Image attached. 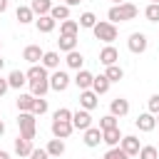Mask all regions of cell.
I'll use <instances>...</instances> for the list:
<instances>
[{"label": "cell", "mask_w": 159, "mask_h": 159, "mask_svg": "<svg viewBox=\"0 0 159 159\" xmlns=\"http://www.w3.org/2000/svg\"><path fill=\"white\" fill-rule=\"evenodd\" d=\"M55 25H57V22L52 20V15H40V17L35 20L37 32H45V35H47V32H52V30H55Z\"/></svg>", "instance_id": "44dd1931"}, {"label": "cell", "mask_w": 159, "mask_h": 159, "mask_svg": "<svg viewBox=\"0 0 159 159\" xmlns=\"http://www.w3.org/2000/svg\"><path fill=\"white\" fill-rule=\"evenodd\" d=\"M114 127H119V122H117V117H114V114H104V117L99 119V129H102V132L114 129Z\"/></svg>", "instance_id": "836d02e7"}, {"label": "cell", "mask_w": 159, "mask_h": 159, "mask_svg": "<svg viewBox=\"0 0 159 159\" xmlns=\"http://www.w3.org/2000/svg\"><path fill=\"white\" fill-rule=\"evenodd\" d=\"M0 159H12V157H10V152H2L0 149Z\"/></svg>", "instance_id": "f6af8a7d"}, {"label": "cell", "mask_w": 159, "mask_h": 159, "mask_svg": "<svg viewBox=\"0 0 159 159\" xmlns=\"http://www.w3.org/2000/svg\"><path fill=\"white\" fill-rule=\"evenodd\" d=\"M97 104H99V94H97V92H92V89H84V92H80V109H87V112H92Z\"/></svg>", "instance_id": "30bf717a"}, {"label": "cell", "mask_w": 159, "mask_h": 159, "mask_svg": "<svg viewBox=\"0 0 159 159\" xmlns=\"http://www.w3.org/2000/svg\"><path fill=\"white\" fill-rule=\"evenodd\" d=\"M77 32H80V22H77V20H65V22H60V35L77 37Z\"/></svg>", "instance_id": "f1b7e54d"}, {"label": "cell", "mask_w": 159, "mask_h": 159, "mask_svg": "<svg viewBox=\"0 0 159 159\" xmlns=\"http://www.w3.org/2000/svg\"><path fill=\"white\" fill-rule=\"evenodd\" d=\"M50 129H52V137H55V139H67V137L75 132L72 122H60V119H52Z\"/></svg>", "instance_id": "52a82bcc"}, {"label": "cell", "mask_w": 159, "mask_h": 159, "mask_svg": "<svg viewBox=\"0 0 159 159\" xmlns=\"http://www.w3.org/2000/svg\"><path fill=\"white\" fill-rule=\"evenodd\" d=\"M52 119H60V122H72V109H67V107H60V109L52 114Z\"/></svg>", "instance_id": "f35d334b"}, {"label": "cell", "mask_w": 159, "mask_h": 159, "mask_svg": "<svg viewBox=\"0 0 159 159\" xmlns=\"http://www.w3.org/2000/svg\"><path fill=\"white\" fill-rule=\"evenodd\" d=\"M144 17H147L149 22H159V5H157V2H149V5L144 7Z\"/></svg>", "instance_id": "e575fe53"}, {"label": "cell", "mask_w": 159, "mask_h": 159, "mask_svg": "<svg viewBox=\"0 0 159 159\" xmlns=\"http://www.w3.org/2000/svg\"><path fill=\"white\" fill-rule=\"evenodd\" d=\"M157 124H159V114H157Z\"/></svg>", "instance_id": "f907efd6"}, {"label": "cell", "mask_w": 159, "mask_h": 159, "mask_svg": "<svg viewBox=\"0 0 159 159\" xmlns=\"http://www.w3.org/2000/svg\"><path fill=\"white\" fill-rule=\"evenodd\" d=\"M127 47H129V52L142 55V52H147L149 40H147V35H144V32H132V35H129V40H127Z\"/></svg>", "instance_id": "5b68a950"}, {"label": "cell", "mask_w": 159, "mask_h": 159, "mask_svg": "<svg viewBox=\"0 0 159 159\" xmlns=\"http://www.w3.org/2000/svg\"><path fill=\"white\" fill-rule=\"evenodd\" d=\"M72 127L80 129V132H87V129L92 127V114H89L87 109H77V112H72Z\"/></svg>", "instance_id": "8992f818"}, {"label": "cell", "mask_w": 159, "mask_h": 159, "mask_svg": "<svg viewBox=\"0 0 159 159\" xmlns=\"http://www.w3.org/2000/svg\"><path fill=\"white\" fill-rule=\"evenodd\" d=\"M102 142H104L109 149H112V147H119V142H122V132H119V127L102 132Z\"/></svg>", "instance_id": "d6986e66"}, {"label": "cell", "mask_w": 159, "mask_h": 159, "mask_svg": "<svg viewBox=\"0 0 159 159\" xmlns=\"http://www.w3.org/2000/svg\"><path fill=\"white\" fill-rule=\"evenodd\" d=\"M80 2H82V0H65V5H67V7H75V5H80Z\"/></svg>", "instance_id": "7bdbcfd3"}, {"label": "cell", "mask_w": 159, "mask_h": 159, "mask_svg": "<svg viewBox=\"0 0 159 159\" xmlns=\"http://www.w3.org/2000/svg\"><path fill=\"white\" fill-rule=\"evenodd\" d=\"M30 159H50V154H47V149H32Z\"/></svg>", "instance_id": "60d3db41"}, {"label": "cell", "mask_w": 159, "mask_h": 159, "mask_svg": "<svg viewBox=\"0 0 159 159\" xmlns=\"http://www.w3.org/2000/svg\"><path fill=\"white\" fill-rule=\"evenodd\" d=\"M7 89H10V82H7V77H0V97H2Z\"/></svg>", "instance_id": "b9f144b4"}, {"label": "cell", "mask_w": 159, "mask_h": 159, "mask_svg": "<svg viewBox=\"0 0 159 159\" xmlns=\"http://www.w3.org/2000/svg\"><path fill=\"white\" fill-rule=\"evenodd\" d=\"M149 2H157V5H159V0H149Z\"/></svg>", "instance_id": "681fc988"}, {"label": "cell", "mask_w": 159, "mask_h": 159, "mask_svg": "<svg viewBox=\"0 0 159 159\" xmlns=\"http://www.w3.org/2000/svg\"><path fill=\"white\" fill-rule=\"evenodd\" d=\"M45 112H47V99H45V97H35L32 114H35V117H40V114H45Z\"/></svg>", "instance_id": "74e56055"}, {"label": "cell", "mask_w": 159, "mask_h": 159, "mask_svg": "<svg viewBox=\"0 0 159 159\" xmlns=\"http://www.w3.org/2000/svg\"><path fill=\"white\" fill-rule=\"evenodd\" d=\"M45 149H47V154H50V157L60 159V157L65 154V139H50Z\"/></svg>", "instance_id": "d4e9b609"}, {"label": "cell", "mask_w": 159, "mask_h": 159, "mask_svg": "<svg viewBox=\"0 0 159 159\" xmlns=\"http://www.w3.org/2000/svg\"><path fill=\"white\" fill-rule=\"evenodd\" d=\"M5 10H7V0H0V15H2Z\"/></svg>", "instance_id": "ee69618b"}, {"label": "cell", "mask_w": 159, "mask_h": 159, "mask_svg": "<svg viewBox=\"0 0 159 159\" xmlns=\"http://www.w3.org/2000/svg\"><path fill=\"white\" fill-rule=\"evenodd\" d=\"M2 67H5V60H2V57H0V72H2Z\"/></svg>", "instance_id": "c3c4849f"}, {"label": "cell", "mask_w": 159, "mask_h": 159, "mask_svg": "<svg viewBox=\"0 0 159 159\" xmlns=\"http://www.w3.org/2000/svg\"><path fill=\"white\" fill-rule=\"evenodd\" d=\"M109 114H114L117 119H119V117H127V114H129V102H127L124 97H114V99L109 102Z\"/></svg>", "instance_id": "7c38bea8"}, {"label": "cell", "mask_w": 159, "mask_h": 159, "mask_svg": "<svg viewBox=\"0 0 159 159\" xmlns=\"http://www.w3.org/2000/svg\"><path fill=\"white\" fill-rule=\"evenodd\" d=\"M72 82L77 84V89L80 92H84V89H92V82H94V75L89 72V70H80L75 77H72Z\"/></svg>", "instance_id": "9c48e42d"}, {"label": "cell", "mask_w": 159, "mask_h": 159, "mask_svg": "<svg viewBox=\"0 0 159 159\" xmlns=\"http://www.w3.org/2000/svg\"><path fill=\"white\" fill-rule=\"evenodd\" d=\"M122 2H127V0H112V5H122Z\"/></svg>", "instance_id": "7dc6e473"}, {"label": "cell", "mask_w": 159, "mask_h": 159, "mask_svg": "<svg viewBox=\"0 0 159 159\" xmlns=\"http://www.w3.org/2000/svg\"><path fill=\"white\" fill-rule=\"evenodd\" d=\"M70 84H72V77H70L65 70H55V72L50 75V89H55V92H65Z\"/></svg>", "instance_id": "277c9868"}, {"label": "cell", "mask_w": 159, "mask_h": 159, "mask_svg": "<svg viewBox=\"0 0 159 159\" xmlns=\"http://www.w3.org/2000/svg\"><path fill=\"white\" fill-rule=\"evenodd\" d=\"M92 32H94V37L97 40H102V42H107V45H112L114 40H117V25H112L109 20H97V25L92 27Z\"/></svg>", "instance_id": "3957f363"}, {"label": "cell", "mask_w": 159, "mask_h": 159, "mask_svg": "<svg viewBox=\"0 0 159 159\" xmlns=\"http://www.w3.org/2000/svg\"><path fill=\"white\" fill-rule=\"evenodd\" d=\"M134 124H137L139 132H154V127H157V117H154L152 112H144V114H139V117L134 119Z\"/></svg>", "instance_id": "4fadbf2b"}, {"label": "cell", "mask_w": 159, "mask_h": 159, "mask_svg": "<svg viewBox=\"0 0 159 159\" xmlns=\"http://www.w3.org/2000/svg\"><path fill=\"white\" fill-rule=\"evenodd\" d=\"M119 147H122V149H124L129 157H137V154H139V149H142V144H139V139H137L134 134H127V137H122Z\"/></svg>", "instance_id": "5bb4252c"}, {"label": "cell", "mask_w": 159, "mask_h": 159, "mask_svg": "<svg viewBox=\"0 0 159 159\" xmlns=\"http://www.w3.org/2000/svg\"><path fill=\"white\" fill-rule=\"evenodd\" d=\"M84 147H89V149H94V147H99V142H102V129L99 127H89L87 132H84Z\"/></svg>", "instance_id": "2e32d148"}, {"label": "cell", "mask_w": 159, "mask_h": 159, "mask_svg": "<svg viewBox=\"0 0 159 159\" xmlns=\"http://www.w3.org/2000/svg\"><path fill=\"white\" fill-rule=\"evenodd\" d=\"M147 109H149L154 117L159 114V94H152V97H149V102H147Z\"/></svg>", "instance_id": "ab89813d"}, {"label": "cell", "mask_w": 159, "mask_h": 159, "mask_svg": "<svg viewBox=\"0 0 159 159\" xmlns=\"http://www.w3.org/2000/svg\"><path fill=\"white\" fill-rule=\"evenodd\" d=\"M50 92V80H37V82H30V94L32 97H45Z\"/></svg>", "instance_id": "cb8c5ba5"}, {"label": "cell", "mask_w": 159, "mask_h": 159, "mask_svg": "<svg viewBox=\"0 0 159 159\" xmlns=\"http://www.w3.org/2000/svg\"><path fill=\"white\" fill-rule=\"evenodd\" d=\"M117 60H119V52H117V47H114V45H104V47L99 50V62H102L104 67L117 65Z\"/></svg>", "instance_id": "8fae6325"}, {"label": "cell", "mask_w": 159, "mask_h": 159, "mask_svg": "<svg viewBox=\"0 0 159 159\" xmlns=\"http://www.w3.org/2000/svg\"><path fill=\"white\" fill-rule=\"evenodd\" d=\"M102 159H129V154L122 149V147H112V149H107L104 152V157Z\"/></svg>", "instance_id": "8d00e7d4"}, {"label": "cell", "mask_w": 159, "mask_h": 159, "mask_svg": "<svg viewBox=\"0 0 159 159\" xmlns=\"http://www.w3.org/2000/svg\"><path fill=\"white\" fill-rule=\"evenodd\" d=\"M57 45H60V50L67 55V52H72V50H77V37H70V35H60V40H57Z\"/></svg>", "instance_id": "4dcf8cb0"}, {"label": "cell", "mask_w": 159, "mask_h": 159, "mask_svg": "<svg viewBox=\"0 0 159 159\" xmlns=\"http://www.w3.org/2000/svg\"><path fill=\"white\" fill-rule=\"evenodd\" d=\"M25 75H27V84H30V82H37V80H50L47 67H42V65H30V70H27Z\"/></svg>", "instance_id": "e0dca14e"}, {"label": "cell", "mask_w": 159, "mask_h": 159, "mask_svg": "<svg viewBox=\"0 0 159 159\" xmlns=\"http://www.w3.org/2000/svg\"><path fill=\"white\" fill-rule=\"evenodd\" d=\"M15 104H17V109L20 112H32V104H35V97L27 92V94H17V99H15Z\"/></svg>", "instance_id": "f546056e"}, {"label": "cell", "mask_w": 159, "mask_h": 159, "mask_svg": "<svg viewBox=\"0 0 159 159\" xmlns=\"http://www.w3.org/2000/svg\"><path fill=\"white\" fill-rule=\"evenodd\" d=\"M32 149H35V147H32V142L17 134V139H15V154H17V157H30V154H32Z\"/></svg>", "instance_id": "ffe728a7"}, {"label": "cell", "mask_w": 159, "mask_h": 159, "mask_svg": "<svg viewBox=\"0 0 159 159\" xmlns=\"http://www.w3.org/2000/svg\"><path fill=\"white\" fill-rule=\"evenodd\" d=\"M7 82H10V89H20V87L27 84V75H25L22 70H12V72L7 75Z\"/></svg>", "instance_id": "ac0fdd59"}, {"label": "cell", "mask_w": 159, "mask_h": 159, "mask_svg": "<svg viewBox=\"0 0 159 159\" xmlns=\"http://www.w3.org/2000/svg\"><path fill=\"white\" fill-rule=\"evenodd\" d=\"M139 159H159V152H157V147L154 144H147V147H142L139 149V154H137Z\"/></svg>", "instance_id": "d590c367"}, {"label": "cell", "mask_w": 159, "mask_h": 159, "mask_svg": "<svg viewBox=\"0 0 159 159\" xmlns=\"http://www.w3.org/2000/svg\"><path fill=\"white\" fill-rule=\"evenodd\" d=\"M30 7H32V12H35L37 17H40V15H50V10H52V0H32Z\"/></svg>", "instance_id": "4316f807"}, {"label": "cell", "mask_w": 159, "mask_h": 159, "mask_svg": "<svg viewBox=\"0 0 159 159\" xmlns=\"http://www.w3.org/2000/svg\"><path fill=\"white\" fill-rule=\"evenodd\" d=\"M2 134H5V122L0 119V137H2Z\"/></svg>", "instance_id": "bcb514c9"}, {"label": "cell", "mask_w": 159, "mask_h": 159, "mask_svg": "<svg viewBox=\"0 0 159 159\" xmlns=\"http://www.w3.org/2000/svg\"><path fill=\"white\" fill-rule=\"evenodd\" d=\"M109 87H112V82L107 80V75H97V77H94V82H92V92H97V94L109 92Z\"/></svg>", "instance_id": "484cf974"}, {"label": "cell", "mask_w": 159, "mask_h": 159, "mask_svg": "<svg viewBox=\"0 0 159 159\" xmlns=\"http://www.w3.org/2000/svg\"><path fill=\"white\" fill-rule=\"evenodd\" d=\"M42 67H47V70H57L60 67V52H55V50H47L45 55H42V62H40Z\"/></svg>", "instance_id": "603a6c76"}, {"label": "cell", "mask_w": 159, "mask_h": 159, "mask_svg": "<svg viewBox=\"0 0 159 159\" xmlns=\"http://www.w3.org/2000/svg\"><path fill=\"white\" fill-rule=\"evenodd\" d=\"M139 15V7L134 5V2H122V5H112L109 10H107V20L112 22V25H117V22H129V20H134Z\"/></svg>", "instance_id": "6da1fadb"}, {"label": "cell", "mask_w": 159, "mask_h": 159, "mask_svg": "<svg viewBox=\"0 0 159 159\" xmlns=\"http://www.w3.org/2000/svg\"><path fill=\"white\" fill-rule=\"evenodd\" d=\"M50 15H52L55 22H65V20H70V7L67 5H52Z\"/></svg>", "instance_id": "83f0119b"}, {"label": "cell", "mask_w": 159, "mask_h": 159, "mask_svg": "<svg viewBox=\"0 0 159 159\" xmlns=\"http://www.w3.org/2000/svg\"><path fill=\"white\" fill-rule=\"evenodd\" d=\"M42 55H45V50H42L40 45H27V47L22 50V60L30 62V65H40V62H42Z\"/></svg>", "instance_id": "ba28073f"}, {"label": "cell", "mask_w": 159, "mask_h": 159, "mask_svg": "<svg viewBox=\"0 0 159 159\" xmlns=\"http://www.w3.org/2000/svg\"><path fill=\"white\" fill-rule=\"evenodd\" d=\"M17 127H20V137H25V139H35V134H37V119H35V114L32 112H20L17 114Z\"/></svg>", "instance_id": "7a4b0ae2"}, {"label": "cell", "mask_w": 159, "mask_h": 159, "mask_svg": "<svg viewBox=\"0 0 159 159\" xmlns=\"http://www.w3.org/2000/svg\"><path fill=\"white\" fill-rule=\"evenodd\" d=\"M15 17H17V22H20V25H30V22H35V20H37V15L32 12V7H30V5H20V7L15 10Z\"/></svg>", "instance_id": "9a60e30c"}, {"label": "cell", "mask_w": 159, "mask_h": 159, "mask_svg": "<svg viewBox=\"0 0 159 159\" xmlns=\"http://www.w3.org/2000/svg\"><path fill=\"white\" fill-rule=\"evenodd\" d=\"M0 47H2V40H0Z\"/></svg>", "instance_id": "816d5d0a"}, {"label": "cell", "mask_w": 159, "mask_h": 159, "mask_svg": "<svg viewBox=\"0 0 159 159\" xmlns=\"http://www.w3.org/2000/svg\"><path fill=\"white\" fill-rule=\"evenodd\" d=\"M65 65L70 67V70H82V65H84V57H82V52H77V50H72V52H67V57H65Z\"/></svg>", "instance_id": "7402d4cb"}, {"label": "cell", "mask_w": 159, "mask_h": 159, "mask_svg": "<svg viewBox=\"0 0 159 159\" xmlns=\"http://www.w3.org/2000/svg\"><path fill=\"white\" fill-rule=\"evenodd\" d=\"M104 75H107V80H109V82H119V80L124 77V70H122L119 65H109V67L104 70Z\"/></svg>", "instance_id": "d6a6232c"}, {"label": "cell", "mask_w": 159, "mask_h": 159, "mask_svg": "<svg viewBox=\"0 0 159 159\" xmlns=\"http://www.w3.org/2000/svg\"><path fill=\"white\" fill-rule=\"evenodd\" d=\"M77 22H80V27H87V30H92V27L97 25V15L87 10V12H82V15H80V20H77Z\"/></svg>", "instance_id": "1f68e13d"}]
</instances>
